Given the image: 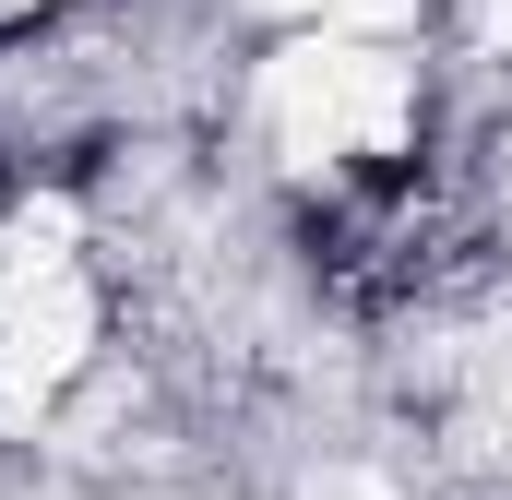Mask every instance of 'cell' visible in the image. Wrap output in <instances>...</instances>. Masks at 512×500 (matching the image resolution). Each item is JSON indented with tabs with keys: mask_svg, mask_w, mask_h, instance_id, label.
Returning a JSON list of instances; mask_svg holds the SVG:
<instances>
[{
	"mask_svg": "<svg viewBox=\"0 0 512 500\" xmlns=\"http://www.w3.org/2000/svg\"><path fill=\"white\" fill-rule=\"evenodd\" d=\"M322 24H346V36H393V24H417V0H322Z\"/></svg>",
	"mask_w": 512,
	"mask_h": 500,
	"instance_id": "277c9868",
	"label": "cell"
},
{
	"mask_svg": "<svg viewBox=\"0 0 512 500\" xmlns=\"http://www.w3.org/2000/svg\"><path fill=\"white\" fill-rule=\"evenodd\" d=\"M0 12H36V0H0Z\"/></svg>",
	"mask_w": 512,
	"mask_h": 500,
	"instance_id": "52a82bcc",
	"label": "cell"
},
{
	"mask_svg": "<svg viewBox=\"0 0 512 500\" xmlns=\"http://www.w3.org/2000/svg\"><path fill=\"white\" fill-rule=\"evenodd\" d=\"M72 239H84V227H72V203H24V215L0 227V298H12V286H36V274H72Z\"/></svg>",
	"mask_w": 512,
	"mask_h": 500,
	"instance_id": "3957f363",
	"label": "cell"
},
{
	"mask_svg": "<svg viewBox=\"0 0 512 500\" xmlns=\"http://www.w3.org/2000/svg\"><path fill=\"white\" fill-rule=\"evenodd\" d=\"M489 36H501V48H512V0H489Z\"/></svg>",
	"mask_w": 512,
	"mask_h": 500,
	"instance_id": "5b68a950",
	"label": "cell"
},
{
	"mask_svg": "<svg viewBox=\"0 0 512 500\" xmlns=\"http://www.w3.org/2000/svg\"><path fill=\"white\" fill-rule=\"evenodd\" d=\"M262 12H310V0H262Z\"/></svg>",
	"mask_w": 512,
	"mask_h": 500,
	"instance_id": "8992f818",
	"label": "cell"
},
{
	"mask_svg": "<svg viewBox=\"0 0 512 500\" xmlns=\"http://www.w3.org/2000/svg\"><path fill=\"white\" fill-rule=\"evenodd\" d=\"M84 346H96V298H84V274H36V286H12V298H0V417H36L60 381L84 370Z\"/></svg>",
	"mask_w": 512,
	"mask_h": 500,
	"instance_id": "7a4b0ae2",
	"label": "cell"
},
{
	"mask_svg": "<svg viewBox=\"0 0 512 500\" xmlns=\"http://www.w3.org/2000/svg\"><path fill=\"white\" fill-rule=\"evenodd\" d=\"M405 108H417L405 60H393L382 36H346V24L274 48V72H262V120L286 131L298 155H393L405 143Z\"/></svg>",
	"mask_w": 512,
	"mask_h": 500,
	"instance_id": "6da1fadb",
	"label": "cell"
}]
</instances>
